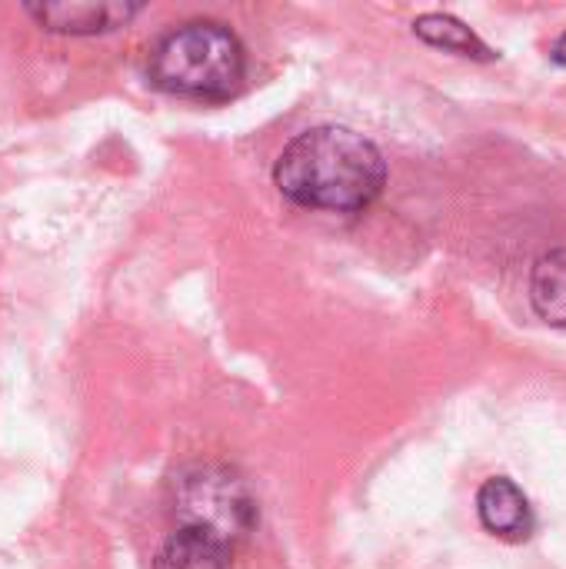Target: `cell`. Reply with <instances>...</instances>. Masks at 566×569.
I'll use <instances>...</instances> for the list:
<instances>
[{"label":"cell","mask_w":566,"mask_h":569,"mask_svg":"<svg viewBox=\"0 0 566 569\" xmlns=\"http://www.w3.org/2000/svg\"><path fill=\"white\" fill-rule=\"evenodd\" d=\"M414 30L420 40H427L430 47H440L447 53H460L470 60H494L497 57L467 23H460L450 13H424V17H417Z\"/></svg>","instance_id":"ba28073f"},{"label":"cell","mask_w":566,"mask_h":569,"mask_svg":"<svg viewBox=\"0 0 566 569\" xmlns=\"http://www.w3.org/2000/svg\"><path fill=\"white\" fill-rule=\"evenodd\" d=\"M247 77V53L234 30L214 20L173 27L150 50V80L187 100H230Z\"/></svg>","instance_id":"7a4b0ae2"},{"label":"cell","mask_w":566,"mask_h":569,"mask_svg":"<svg viewBox=\"0 0 566 569\" xmlns=\"http://www.w3.org/2000/svg\"><path fill=\"white\" fill-rule=\"evenodd\" d=\"M170 513L177 530H193L237 547L257 527V503L247 483L220 463H193L173 477Z\"/></svg>","instance_id":"3957f363"},{"label":"cell","mask_w":566,"mask_h":569,"mask_svg":"<svg viewBox=\"0 0 566 569\" xmlns=\"http://www.w3.org/2000/svg\"><path fill=\"white\" fill-rule=\"evenodd\" d=\"M43 30L50 33H70V37H87V33H110V30H120L127 27L140 7L133 3H113V0H103V3H93V0H70V3H27L23 7Z\"/></svg>","instance_id":"277c9868"},{"label":"cell","mask_w":566,"mask_h":569,"mask_svg":"<svg viewBox=\"0 0 566 569\" xmlns=\"http://www.w3.org/2000/svg\"><path fill=\"white\" fill-rule=\"evenodd\" d=\"M477 513L487 533L520 543L534 533V510L530 500L524 497V490L507 480V477H494L480 487L477 493Z\"/></svg>","instance_id":"5b68a950"},{"label":"cell","mask_w":566,"mask_h":569,"mask_svg":"<svg viewBox=\"0 0 566 569\" xmlns=\"http://www.w3.org/2000/svg\"><path fill=\"white\" fill-rule=\"evenodd\" d=\"M530 303L544 323L566 330V247L537 260L530 273Z\"/></svg>","instance_id":"52a82bcc"},{"label":"cell","mask_w":566,"mask_h":569,"mask_svg":"<svg viewBox=\"0 0 566 569\" xmlns=\"http://www.w3.org/2000/svg\"><path fill=\"white\" fill-rule=\"evenodd\" d=\"M230 553L234 550L214 537H203L193 530H177L163 540L153 569H234Z\"/></svg>","instance_id":"8992f818"},{"label":"cell","mask_w":566,"mask_h":569,"mask_svg":"<svg viewBox=\"0 0 566 569\" xmlns=\"http://www.w3.org/2000/svg\"><path fill=\"white\" fill-rule=\"evenodd\" d=\"M277 190L307 210L360 213L367 210L384 183L387 163L374 140L350 127H314L294 137L274 163Z\"/></svg>","instance_id":"6da1fadb"},{"label":"cell","mask_w":566,"mask_h":569,"mask_svg":"<svg viewBox=\"0 0 566 569\" xmlns=\"http://www.w3.org/2000/svg\"><path fill=\"white\" fill-rule=\"evenodd\" d=\"M550 57H554V63L566 67V33L557 40V43H554V53H550Z\"/></svg>","instance_id":"9c48e42d"}]
</instances>
